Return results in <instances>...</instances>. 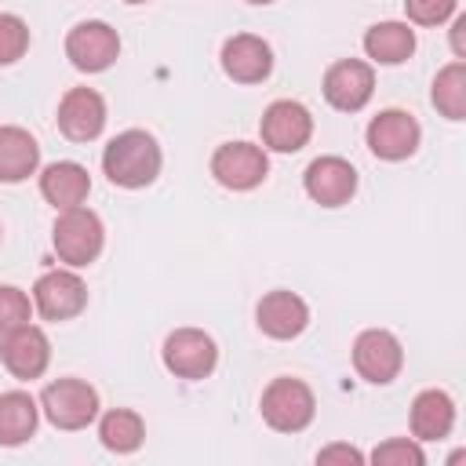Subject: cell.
<instances>
[{"mask_svg":"<svg viewBox=\"0 0 466 466\" xmlns=\"http://www.w3.org/2000/svg\"><path fill=\"white\" fill-rule=\"evenodd\" d=\"M353 368L364 382L371 386H386L400 375L404 368V350H400V339L386 328H368L357 335L353 342Z\"/></svg>","mask_w":466,"mask_h":466,"instance_id":"8","label":"cell"},{"mask_svg":"<svg viewBox=\"0 0 466 466\" xmlns=\"http://www.w3.org/2000/svg\"><path fill=\"white\" fill-rule=\"evenodd\" d=\"M433 106L441 116L448 120H466V62L455 58L448 62L437 76H433V91H430Z\"/></svg>","mask_w":466,"mask_h":466,"instance_id":"24","label":"cell"},{"mask_svg":"<svg viewBox=\"0 0 466 466\" xmlns=\"http://www.w3.org/2000/svg\"><path fill=\"white\" fill-rule=\"evenodd\" d=\"M258 135H262V149L299 153L313 135V116H309V109L302 102L280 98V102L266 106V113L258 120Z\"/></svg>","mask_w":466,"mask_h":466,"instance_id":"10","label":"cell"},{"mask_svg":"<svg viewBox=\"0 0 466 466\" xmlns=\"http://www.w3.org/2000/svg\"><path fill=\"white\" fill-rule=\"evenodd\" d=\"M160 357H164V368L175 379H208L218 364V346L200 328H175L164 339Z\"/></svg>","mask_w":466,"mask_h":466,"instance_id":"5","label":"cell"},{"mask_svg":"<svg viewBox=\"0 0 466 466\" xmlns=\"http://www.w3.org/2000/svg\"><path fill=\"white\" fill-rule=\"evenodd\" d=\"M40 167V146L25 127H0V182H25Z\"/></svg>","mask_w":466,"mask_h":466,"instance_id":"20","label":"cell"},{"mask_svg":"<svg viewBox=\"0 0 466 466\" xmlns=\"http://www.w3.org/2000/svg\"><path fill=\"white\" fill-rule=\"evenodd\" d=\"M0 240H4V229H0Z\"/></svg>","mask_w":466,"mask_h":466,"instance_id":"33","label":"cell"},{"mask_svg":"<svg viewBox=\"0 0 466 466\" xmlns=\"http://www.w3.org/2000/svg\"><path fill=\"white\" fill-rule=\"evenodd\" d=\"M29 317H33L29 295L22 288H15V284H0V335L29 324Z\"/></svg>","mask_w":466,"mask_h":466,"instance_id":"27","label":"cell"},{"mask_svg":"<svg viewBox=\"0 0 466 466\" xmlns=\"http://www.w3.org/2000/svg\"><path fill=\"white\" fill-rule=\"evenodd\" d=\"M364 51L379 66H400L415 51V29H408V22H375L364 33Z\"/></svg>","mask_w":466,"mask_h":466,"instance_id":"22","label":"cell"},{"mask_svg":"<svg viewBox=\"0 0 466 466\" xmlns=\"http://www.w3.org/2000/svg\"><path fill=\"white\" fill-rule=\"evenodd\" d=\"M368 149L379 160H408L419 149V120L408 109H382L379 116H371L368 124Z\"/></svg>","mask_w":466,"mask_h":466,"instance_id":"13","label":"cell"},{"mask_svg":"<svg viewBox=\"0 0 466 466\" xmlns=\"http://www.w3.org/2000/svg\"><path fill=\"white\" fill-rule=\"evenodd\" d=\"M211 175H215L218 186H226L233 193H244V189H255V186L266 182L269 157L255 142H226L211 153Z\"/></svg>","mask_w":466,"mask_h":466,"instance_id":"6","label":"cell"},{"mask_svg":"<svg viewBox=\"0 0 466 466\" xmlns=\"http://www.w3.org/2000/svg\"><path fill=\"white\" fill-rule=\"evenodd\" d=\"M25 51H29V25L18 15L0 11V66H15Z\"/></svg>","mask_w":466,"mask_h":466,"instance_id":"25","label":"cell"},{"mask_svg":"<svg viewBox=\"0 0 466 466\" xmlns=\"http://www.w3.org/2000/svg\"><path fill=\"white\" fill-rule=\"evenodd\" d=\"M302 186H306V193H309L313 204H320V208H342L357 193V167L350 160H342V157H317L306 167Z\"/></svg>","mask_w":466,"mask_h":466,"instance_id":"15","label":"cell"},{"mask_svg":"<svg viewBox=\"0 0 466 466\" xmlns=\"http://www.w3.org/2000/svg\"><path fill=\"white\" fill-rule=\"evenodd\" d=\"M451 51L455 58H466V15H455L451 22Z\"/></svg>","mask_w":466,"mask_h":466,"instance_id":"30","label":"cell"},{"mask_svg":"<svg viewBox=\"0 0 466 466\" xmlns=\"http://www.w3.org/2000/svg\"><path fill=\"white\" fill-rule=\"evenodd\" d=\"M222 73L233 84H262L273 73V47L255 33H237L222 44Z\"/></svg>","mask_w":466,"mask_h":466,"instance_id":"17","label":"cell"},{"mask_svg":"<svg viewBox=\"0 0 466 466\" xmlns=\"http://www.w3.org/2000/svg\"><path fill=\"white\" fill-rule=\"evenodd\" d=\"M106 127V98L95 87H69L58 102V131L69 142H95Z\"/></svg>","mask_w":466,"mask_h":466,"instance_id":"14","label":"cell"},{"mask_svg":"<svg viewBox=\"0 0 466 466\" xmlns=\"http://www.w3.org/2000/svg\"><path fill=\"white\" fill-rule=\"evenodd\" d=\"M459 0H404V15L415 25H441L455 15Z\"/></svg>","mask_w":466,"mask_h":466,"instance_id":"28","label":"cell"},{"mask_svg":"<svg viewBox=\"0 0 466 466\" xmlns=\"http://www.w3.org/2000/svg\"><path fill=\"white\" fill-rule=\"evenodd\" d=\"M255 324H258L262 335H269V339H277V342H288V339H299V335L306 331V324H309V306H306L295 291L277 288V291H269V295L258 299V306H255Z\"/></svg>","mask_w":466,"mask_h":466,"instance_id":"16","label":"cell"},{"mask_svg":"<svg viewBox=\"0 0 466 466\" xmlns=\"http://www.w3.org/2000/svg\"><path fill=\"white\" fill-rule=\"evenodd\" d=\"M0 360H4V368H7L15 379H22V382L40 379V375L47 371V364H51V342H47L44 328L22 324V328L0 335Z\"/></svg>","mask_w":466,"mask_h":466,"instance_id":"12","label":"cell"},{"mask_svg":"<svg viewBox=\"0 0 466 466\" xmlns=\"http://www.w3.org/2000/svg\"><path fill=\"white\" fill-rule=\"evenodd\" d=\"M40 408L25 390L0 393V448H18L36 433Z\"/></svg>","mask_w":466,"mask_h":466,"instance_id":"21","label":"cell"},{"mask_svg":"<svg viewBox=\"0 0 466 466\" xmlns=\"http://www.w3.org/2000/svg\"><path fill=\"white\" fill-rule=\"evenodd\" d=\"M160 146L149 131L142 127H127L116 138H109V146L102 149V171L113 186L120 189H142L160 175Z\"/></svg>","mask_w":466,"mask_h":466,"instance_id":"1","label":"cell"},{"mask_svg":"<svg viewBox=\"0 0 466 466\" xmlns=\"http://www.w3.org/2000/svg\"><path fill=\"white\" fill-rule=\"evenodd\" d=\"M40 408L55 430H87L98 419V393L84 379H55L44 386Z\"/></svg>","mask_w":466,"mask_h":466,"instance_id":"4","label":"cell"},{"mask_svg":"<svg viewBox=\"0 0 466 466\" xmlns=\"http://www.w3.org/2000/svg\"><path fill=\"white\" fill-rule=\"evenodd\" d=\"M66 58L80 73H102L120 58V36L109 22H76L66 36Z\"/></svg>","mask_w":466,"mask_h":466,"instance_id":"9","label":"cell"},{"mask_svg":"<svg viewBox=\"0 0 466 466\" xmlns=\"http://www.w3.org/2000/svg\"><path fill=\"white\" fill-rule=\"evenodd\" d=\"M375 95V69L360 58H339L324 73V98L339 113H360Z\"/></svg>","mask_w":466,"mask_h":466,"instance_id":"11","label":"cell"},{"mask_svg":"<svg viewBox=\"0 0 466 466\" xmlns=\"http://www.w3.org/2000/svg\"><path fill=\"white\" fill-rule=\"evenodd\" d=\"M371 462L375 466H422L426 455H422L415 437H393V441H382L371 451Z\"/></svg>","mask_w":466,"mask_h":466,"instance_id":"26","label":"cell"},{"mask_svg":"<svg viewBox=\"0 0 466 466\" xmlns=\"http://www.w3.org/2000/svg\"><path fill=\"white\" fill-rule=\"evenodd\" d=\"M455 426V400L444 390H422L411 400V437L415 441H444Z\"/></svg>","mask_w":466,"mask_h":466,"instance_id":"19","label":"cell"},{"mask_svg":"<svg viewBox=\"0 0 466 466\" xmlns=\"http://www.w3.org/2000/svg\"><path fill=\"white\" fill-rule=\"evenodd\" d=\"M258 411H262L269 430H277V433H302L313 422V415H317V397H313V390L302 379L280 375V379H273L262 390Z\"/></svg>","mask_w":466,"mask_h":466,"instance_id":"3","label":"cell"},{"mask_svg":"<svg viewBox=\"0 0 466 466\" xmlns=\"http://www.w3.org/2000/svg\"><path fill=\"white\" fill-rule=\"evenodd\" d=\"M51 244H55V255H58L69 269L91 266V262L102 255V244H106L102 218H98L91 208H84V204L58 211L55 229H51Z\"/></svg>","mask_w":466,"mask_h":466,"instance_id":"2","label":"cell"},{"mask_svg":"<svg viewBox=\"0 0 466 466\" xmlns=\"http://www.w3.org/2000/svg\"><path fill=\"white\" fill-rule=\"evenodd\" d=\"M40 193L55 211L80 208L87 200V193H91V175L76 160H55V164H47L40 171Z\"/></svg>","mask_w":466,"mask_h":466,"instance_id":"18","label":"cell"},{"mask_svg":"<svg viewBox=\"0 0 466 466\" xmlns=\"http://www.w3.org/2000/svg\"><path fill=\"white\" fill-rule=\"evenodd\" d=\"M98 441H102V448H109L116 455H131L146 441V422L131 408H113L98 419Z\"/></svg>","mask_w":466,"mask_h":466,"instance_id":"23","label":"cell"},{"mask_svg":"<svg viewBox=\"0 0 466 466\" xmlns=\"http://www.w3.org/2000/svg\"><path fill=\"white\" fill-rule=\"evenodd\" d=\"M124 4H146V0H124Z\"/></svg>","mask_w":466,"mask_h":466,"instance_id":"32","label":"cell"},{"mask_svg":"<svg viewBox=\"0 0 466 466\" xmlns=\"http://www.w3.org/2000/svg\"><path fill=\"white\" fill-rule=\"evenodd\" d=\"M248 4H258L262 7V4H273V0H248Z\"/></svg>","mask_w":466,"mask_h":466,"instance_id":"31","label":"cell"},{"mask_svg":"<svg viewBox=\"0 0 466 466\" xmlns=\"http://www.w3.org/2000/svg\"><path fill=\"white\" fill-rule=\"evenodd\" d=\"M87 306V284L73 269H47L33 284V309L44 320H73Z\"/></svg>","mask_w":466,"mask_h":466,"instance_id":"7","label":"cell"},{"mask_svg":"<svg viewBox=\"0 0 466 466\" xmlns=\"http://www.w3.org/2000/svg\"><path fill=\"white\" fill-rule=\"evenodd\" d=\"M317 462H346V466H360L364 462V455L353 448V444H328V448H320L317 451Z\"/></svg>","mask_w":466,"mask_h":466,"instance_id":"29","label":"cell"}]
</instances>
